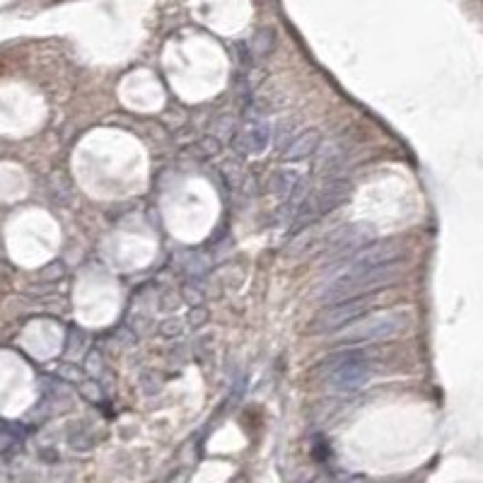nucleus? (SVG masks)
Masks as SVG:
<instances>
[{"mask_svg":"<svg viewBox=\"0 0 483 483\" xmlns=\"http://www.w3.org/2000/svg\"><path fill=\"white\" fill-rule=\"evenodd\" d=\"M403 266L399 261H389V264L375 266L370 271H360L353 273V276H339V281L332 283V288L327 290L329 300H350V297H360L358 292H367L375 290V288H382L387 283L396 281L399 273H401Z\"/></svg>","mask_w":483,"mask_h":483,"instance_id":"1","label":"nucleus"},{"mask_svg":"<svg viewBox=\"0 0 483 483\" xmlns=\"http://www.w3.org/2000/svg\"><path fill=\"white\" fill-rule=\"evenodd\" d=\"M406 327V314L392 312V314H377L370 319H360V322L345 324L341 327V334L336 336L339 343H360V341H385L396 336Z\"/></svg>","mask_w":483,"mask_h":483,"instance_id":"2","label":"nucleus"},{"mask_svg":"<svg viewBox=\"0 0 483 483\" xmlns=\"http://www.w3.org/2000/svg\"><path fill=\"white\" fill-rule=\"evenodd\" d=\"M372 302H375V297H367V295H360L358 300L350 297V302L343 300L336 304V307L329 309V312H324L314 327L322 329V332H327V329H341V327H345L350 319L358 317V314L367 312V307H370Z\"/></svg>","mask_w":483,"mask_h":483,"instance_id":"3","label":"nucleus"},{"mask_svg":"<svg viewBox=\"0 0 483 483\" xmlns=\"http://www.w3.org/2000/svg\"><path fill=\"white\" fill-rule=\"evenodd\" d=\"M367 377H370V365L362 358H353V360H345L343 365L336 370L334 385L339 387L341 392H350V389H355V387H360Z\"/></svg>","mask_w":483,"mask_h":483,"instance_id":"4","label":"nucleus"}]
</instances>
